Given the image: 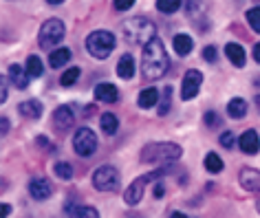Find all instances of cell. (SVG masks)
I'll return each mask as SVG.
<instances>
[{"mask_svg": "<svg viewBox=\"0 0 260 218\" xmlns=\"http://www.w3.org/2000/svg\"><path fill=\"white\" fill-rule=\"evenodd\" d=\"M9 214H11V207H9L7 203H3V214H0V218H7Z\"/></svg>", "mask_w": 260, "mask_h": 218, "instance_id": "cell-41", "label": "cell"}, {"mask_svg": "<svg viewBox=\"0 0 260 218\" xmlns=\"http://www.w3.org/2000/svg\"><path fill=\"white\" fill-rule=\"evenodd\" d=\"M95 99L97 101H104V104H115L117 99H119V91H117L115 84H108V82H102V84L95 86Z\"/></svg>", "mask_w": 260, "mask_h": 218, "instance_id": "cell-15", "label": "cell"}, {"mask_svg": "<svg viewBox=\"0 0 260 218\" xmlns=\"http://www.w3.org/2000/svg\"><path fill=\"white\" fill-rule=\"evenodd\" d=\"M256 3H260V0H256Z\"/></svg>", "mask_w": 260, "mask_h": 218, "instance_id": "cell-48", "label": "cell"}, {"mask_svg": "<svg viewBox=\"0 0 260 218\" xmlns=\"http://www.w3.org/2000/svg\"><path fill=\"white\" fill-rule=\"evenodd\" d=\"M183 150L181 146L172 143V141H154V143H146L139 152V161L141 163H152V165H159V163H174L179 161Z\"/></svg>", "mask_w": 260, "mask_h": 218, "instance_id": "cell-2", "label": "cell"}, {"mask_svg": "<svg viewBox=\"0 0 260 218\" xmlns=\"http://www.w3.org/2000/svg\"><path fill=\"white\" fill-rule=\"evenodd\" d=\"M225 55H227V60H230L236 68H243V66H245V62H247L245 49L240 47L238 42H230V44H225Z\"/></svg>", "mask_w": 260, "mask_h": 218, "instance_id": "cell-18", "label": "cell"}, {"mask_svg": "<svg viewBox=\"0 0 260 218\" xmlns=\"http://www.w3.org/2000/svg\"><path fill=\"white\" fill-rule=\"evenodd\" d=\"M53 172L57 178H62V181H71L73 178V165L67 163V161H57L53 165Z\"/></svg>", "mask_w": 260, "mask_h": 218, "instance_id": "cell-29", "label": "cell"}, {"mask_svg": "<svg viewBox=\"0 0 260 218\" xmlns=\"http://www.w3.org/2000/svg\"><path fill=\"white\" fill-rule=\"evenodd\" d=\"M36 141H38V146H44V148H47V146H49V139L44 137V134H40V137H38Z\"/></svg>", "mask_w": 260, "mask_h": 218, "instance_id": "cell-42", "label": "cell"}, {"mask_svg": "<svg viewBox=\"0 0 260 218\" xmlns=\"http://www.w3.org/2000/svg\"><path fill=\"white\" fill-rule=\"evenodd\" d=\"M253 60L260 64V42H258V44H253Z\"/></svg>", "mask_w": 260, "mask_h": 218, "instance_id": "cell-40", "label": "cell"}, {"mask_svg": "<svg viewBox=\"0 0 260 218\" xmlns=\"http://www.w3.org/2000/svg\"><path fill=\"white\" fill-rule=\"evenodd\" d=\"M172 47H174V51H177L181 57H185V55L192 53L194 40L190 35H185V33H177V35H174V40H172Z\"/></svg>", "mask_w": 260, "mask_h": 218, "instance_id": "cell-21", "label": "cell"}, {"mask_svg": "<svg viewBox=\"0 0 260 218\" xmlns=\"http://www.w3.org/2000/svg\"><path fill=\"white\" fill-rule=\"evenodd\" d=\"M24 68H27L29 78H40L44 73V66H42V60L38 55H29L27 57V64H24Z\"/></svg>", "mask_w": 260, "mask_h": 218, "instance_id": "cell-27", "label": "cell"}, {"mask_svg": "<svg viewBox=\"0 0 260 218\" xmlns=\"http://www.w3.org/2000/svg\"><path fill=\"white\" fill-rule=\"evenodd\" d=\"M139 108H152V106H159V91L157 88H144L139 93V99H137Z\"/></svg>", "mask_w": 260, "mask_h": 218, "instance_id": "cell-23", "label": "cell"}, {"mask_svg": "<svg viewBox=\"0 0 260 218\" xmlns=\"http://www.w3.org/2000/svg\"><path fill=\"white\" fill-rule=\"evenodd\" d=\"M238 181L247 192H251V194H258L260 192V172L258 170L243 168L240 170V174H238Z\"/></svg>", "mask_w": 260, "mask_h": 218, "instance_id": "cell-14", "label": "cell"}, {"mask_svg": "<svg viewBox=\"0 0 260 218\" xmlns=\"http://www.w3.org/2000/svg\"><path fill=\"white\" fill-rule=\"evenodd\" d=\"M170 218H187V216H185V211H172Z\"/></svg>", "mask_w": 260, "mask_h": 218, "instance_id": "cell-43", "label": "cell"}, {"mask_svg": "<svg viewBox=\"0 0 260 218\" xmlns=\"http://www.w3.org/2000/svg\"><path fill=\"white\" fill-rule=\"evenodd\" d=\"M100 126L106 134H115L117 130H119V119L115 117V113H104L100 117Z\"/></svg>", "mask_w": 260, "mask_h": 218, "instance_id": "cell-25", "label": "cell"}, {"mask_svg": "<svg viewBox=\"0 0 260 218\" xmlns=\"http://www.w3.org/2000/svg\"><path fill=\"white\" fill-rule=\"evenodd\" d=\"M0 82H3V91H0V101L5 104V101H7V75H3V80H0Z\"/></svg>", "mask_w": 260, "mask_h": 218, "instance_id": "cell-38", "label": "cell"}, {"mask_svg": "<svg viewBox=\"0 0 260 218\" xmlns=\"http://www.w3.org/2000/svg\"><path fill=\"white\" fill-rule=\"evenodd\" d=\"M170 108H172V86H166L164 88V97H161V101H159L157 113L161 115V117H166V115L170 113Z\"/></svg>", "mask_w": 260, "mask_h": 218, "instance_id": "cell-30", "label": "cell"}, {"mask_svg": "<svg viewBox=\"0 0 260 218\" xmlns=\"http://www.w3.org/2000/svg\"><path fill=\"white\" fill-rule=\"evenodd\" d=\"M245 18H247V22H249V27L256 31V33H260V7H251L245 14Z\"/></svg>", "mask_w": 260, "mask_h": 218, "instance_id": "cell-32", "label": "cell"}, {"mask_svg": "<svg viewBox=\"0 0 260 218\" xmlns=\"http://www.w3.org/2000/svg\"><path fill=\"white\" fill-rule=\"evenodd\" d=\"M203 163H205V170L210 172V174H218V172H223V168H225L223 159H220L216 152H207Z\"/></svg>", "mask_w": 260, "mask_h": 218, "instance_id": "cell-26", "label": "cell"}, {"mask_svg": "<svg viewBox=\"0 0 260 218\" xmlns=\"http://www.w3.org/2000/svg\"><path fill=\"white\" fill-rule=\"evenodd\" d=\"M238 148L245 152V155H258L260 152V137L256 130H245L238 137Z\"/></svg>", "mask_w": 260, "mask_h": 218, "instance_id": "cell-13", "label": "cell"}, {"mask_svg": "<svg viewBox=\"0 0 260 218\" xmlns=\"http://www.w3.org/2000/svg\"><path fill=\"white\" fill-rule=\"evenodd\" d=\"M201 55H203V60L210 62V64H214V62L218 60V51H216V47H212V44H210V47H205Z\"/></svg>", "mask_w": 260, "mask_h": 218, "instance_id": "cell-34", "label": "cell"}, {"mask_svg": "<svg viewBox=\"0 0 260 218\" xmlns=\"http://www.w3.org/2000/svg\"><path fill=\"white\" fill-rule=\"evenodd\" d=\"M164 194H166L164 183H157V185H154V190H152V196L154 198H164Z\"/></svg>", "mask_w": 260, "mask_h": 218, "instance_id": "cell-37", "label": "cell"}, {"mask_svg": "<svg viewBox=\"0 0 260 218\" xmlns=\"http://www.w3.org/2000/svg\"><path fill=\"white\" fill-rule=\"evenodd\" d=\"M18 111H20V115L27 119H40L42 113H44V106H42V101H38V99H27L18 106Z\"/></svg>", "mask_w": 260, "mask_h": 218, "instance_id": "cell-19", "label": "cell"}, {"mask_svg": "<svg viewBox=\"0 0 260 218\" xmlns=\"http://www.w3.org/2000/svg\"><path fill=\"white\" fill-rule=\"evenodd\" d=\"M121 185V176L113 165H102L93 172V188L100 192H117Z\"/></svg>", "mask_w": 260, "mask_h": 218, "instance_id": "cell-8", "label": "cell"}, {"mask_svg": "<svg viewBox=\"0 0 260 218\" xmlns=\"http://www.w3.org/2000/svg\"><path fill=\"white\" fill-rule=\"evenodd\" d=\"M203 124H205L207 128H216L218 124H223V119H220V115H218L216 111H207V113L203 115Z\"/></svg>", "mask_w": 260, "mask_h": 218, "instance_id": "cell-33", "label": "cell"}, {"mask_svg": "<svg viewBox=\"0 0 260 218\" xmlns=\"http://www.w3.org/2000/svg\"><path fill=\"white\" fill-rule=\"evenodd\" d=\"M183 5V0H157V9L161 14H177Z\"/></svg>", "mask_w": 260, "mask_h": 218, "instance_id": "cell-31", "label": "cell"}, {"mask_svg": "<svg viewBox=\"0 0 260 218\" xmlns=\"http://www.w3.org/2000/svg\"><path fill=\"white\" fill-rule=\"evenodd\" d=\"M201 84H203V73L197 68H190L185 70L183 80H181V99L187 101V99H194L201 91Z\"/></svg>", "mask_w": 260, "mask_h": 218, "instance_id": "cell-9", "label": "cell"}, {"mask_svg": "<svg viewBox=\"0 0 260 218\" xmlns=\"http://www.w3.org/2000/svg\"><path fill=\"white\" fill-rule=\"evenodd\" d=\"M53 124L57 130H69V128H73L75 124V113L71 106H57L53 111Z\"/></svg>", "mask_w": 260, "mask_h": 218, "instance_id": "cell-12", "label": "cell"}, {"mask_svg": "<svg viewBox=\"0 0 260 218\" xmlns=\"http://www.w3.org/2000/svg\"><path fill=\"white\" fill-rule=\"evenodd\" d=\"M115 35L110 31H104V29H97L93 31L88 38H86V51L97 60H106V57L113 53L115 49Z\"/></svg>", "mask_w": 260, "mask_h": 218, "instance_id": "cell-5", "label": "cell"}, {"mask_svg": "<svg viewBox=\"0 0 260 218\" xmlns=\"http://www.w3.org/2000/svg\"><path fill=\"white\" fill-rule=\"evenodd\" d=\"M71 55H73V53H71V49H67V47L51 51V53H49V66L51 68H62L64 64L71 60Z\"/></svg>", "mask_w": 260, "mask_h": 218, "instance_id": "cell-22", "label": "cell"}, {"mask_svg": "<svg viewBox=\"0 0 260 218\" xmlns=\"http://www.w3.org/2000/svg\"><path fill=\"white\" fill-rule=\"evenodd\" d=\"M126 218H144V216H141V214H137V211H128V214H126Z\"/></svg>", "mask_w": 260, "mask_h": 218, "instance_id": "cell-44", "label": "cell"}, {"mask_svg": "<svg viewBox=\"0 0 260 218\" xmlns=\"http://www.w3.org/2000/svg\"><path fill=\"white\" fill-rule=\"evenodd\" d=\"M121 35L128 44L146 47L152 38H157V27L148 18H130V20L121 22Z\"/></svg>", "mask_w": 260, "mask_h": 218, "instance_id": "cell-3", "label": "cell"}, {"mask_svg": "<svg viewBox=\"0 0 260 218\" xmlns=\"http://www.w3.org/2000/svg\"><path fill=\"white\" fill-rule=\"evenodd\" d=\"M47 3H49V5H62L64 0H47Z\"/></svg>", "mask_w": 260, "mask_h": 218, "instance_id": "cell-46", "label": "cell"}, {"mask_svg": "<svg viewBox=\"0 0 260 218\" xmlns=\"http://www.w3.org/2000/svg\"><path fill=\"white\" fill-rule=\"evenodd\" d=\"M234 141H236V137H234V132L225 130L223 134H220V146H223V148H234Z\"/></svg>", "mask_w": 260, "mask_h": 218, "instance_id": "cell-35", "label": "cell"}, {"mask_svg": "<svg viewBox=\"0 0 260 218\" xmlns=\"http://www.w3.org/2000/svg\"><path fill=\"white\" fill-rule=\"evenodd\" d=\"M253 196H256V207H258V211H260V192H258V194H253Z\"/></svg>", "mask_w": 260, "mask_h": 218, "instance_id": "cell-45", "label": "cell"}, {"mask_svg": "<svg viewBox=\"0 0 260 218\" xmlns=\"http://www.w3.org/2000/svg\"><path fill=\"white\" fill-rule=\"evenodd\" d=\"M29 194L34 201H49L51 194H53V185L44 176H34L29 181Z\"/></svg>", "mask_w": 260, "mask_h": 218, "instance_id": "cell-10", "label": "cell"}, {"mask_svg": "<svg viewBox=\"0 0 260 218\" xmlns=\"http://www.w3.org/2000/svg\"><path fill=\"white\" fill-rule=\"evenodd\" d=\"M80 75H82V68L80 66H71V68H67L62 73V78H60V84L62 86H73L77 80H80Z\"/></svg>", "mask_w": 260, "mask_h": 218, "instance_id": "cell-28", "label": "cell"}, {"mask_svg": "<svg viewBox=\"0 0 260 218\" xmlns=\"http://www.w3.org/2000/svg\"><path fill=\"white\" fill-rule=\"evenodd\" d=\"M170 68V60H168L166 47L159 38H152L144 47V55H141V73L146 80H161Z\"/></svg>", "mask_w": 260, "mask_h": 218, "instance_id": "cell-1", "label": "cell"}, {"mask_svg": "<svg viewBox=\"0 0 260 218\" xmlns=\"http://www.w3.org/2000/svg\"><path fill=\"white\" fill-rule=\"evenodd\" d=\"M135 3H137V0H113L115 11H128V9H133Z\"/></svg>", "mask_w": 260, "mask_h": 218, "instance_id": "cell-36", "label": "cell"}, {"mask_svg": "<svg viewBox=\"0 0 260 218\" xmlns=\"http://www.w3.org/2000/svg\"><path fill=\"white\" fill-rule=\"evenodd\" d=\"M97 146H100V141H97V134L90 130V128L82 126L80 130H75V134H73V150H75V155L88 159V157H93L97 152Z\"/></svg>", "mask_w": 260, "mask_h": 218, "instance_id": "cell-6", "label": "cell"}, {"mask_svg": "<svg viewBox=\"0 0 260 218\" xmlns=\"http://www.w3.org/2000/svg\"><path fill=\"white\" fill-rule=\"evenodd\" d=\"M168 174V168H161V170H154V172H148V174H141L139 178H135L133 183L126 188L123 192V203L130 205V207H135V205L141 203V198H144V192H146V185L152 183V181H159L161 176Z\"/></svg>", "mask_w": 260, "mask_h": 218, "instance_id": "cell-4", "label": "cell"}, {"mask_svg": "<svg viewBox=\"0 0 260 218\" xmlns=\"http://www.w3.org/2000/svg\"><path fill=\"white\" fill-rule=\"evenodd\" d=\"M64 33H67V27H64L62 20H57V18H51L40 27V35H38V42H40L42 49H51L55 47V44L62 42Z\"/></svg>", "mask_w": 260, "mask_h": 218, "instance_id": "cell-7", "label": "cell"}, {"mask_svg": "<svg viewBox=\"0 0 260 218\" xmlns=\"http://www.w3.org/2000/svg\"><path fill=\"white\" fill-rule=\"evenodd\" d=\"M9 80H11V84H14L18 91H24V88L29 86V73H27V68L20 66V64H9Z\"/></svg>", "mask_w": 260, "mask_h": 218, "instance_id": "cell-17", "label": "cell"}, {"mask_svg": "<svg viewBox=\"0 0 260 218\" xmlns=\"http://www.w3.org/2000/svg\"><path fill=\"white\" fill-rule=\"evenodd\" d=\"M253 101H256V106L260 108V95H256V99H253Z\"/></svg>", "mask_w": 260, "mask_h": 218, "instance_id": "cell-47", "label": "cell"}, {"mask_svg": "<svg viewBox=\"0 0 260 218\" xmlns=\"http://www.w3.org/2000/svg\"><path fill=\"white\" fill-rule=\"evenodd\" d=\"M64 214L69 218H100V211L90 205H82V203H75V198L64 205Z\"/></svg>", "mask_w": 260, "mask_h": 218, "instance_id": "cell-11", "label": "cell"}, {"mask_svg": "<svg viewBox=\"0 0 260 218\" xmlns=\"http://www.w3.org/2000/svg\"><path fill=\"white\" fill-rule=\"evenodd\" d=\"M227 115H230L232 119H243L247 115V101L243 97L230 99V104H227Z\"/></svg>", "mask_w": 260, "mask_h": 218, "instance_id": "cell-24", "label": "cell"}, {"mask_svg": "<svg viewBox=\"0 0 260 218\" xmlns=\"http://www.w3.org/2000/svg\"><path fill=\"white\" fill-rule=\"evenodd\" d=\"M207 9H210V0H185V11L192 22H199L201 18H205Z\"/></svg>", "mask_w": 260, "mask_h": 218, "instance_id": "cell-16", "label": "cell"}, {"mask_svg": "<svg viewBox=\"0 0 260 218\" xmlns=\"http://www.w3.org/2000/svg\"><path fill=\"white\" fill-rule=\"evenodd\" d=\"M0 124H3V137H5V134L9 132V128H11V121L7 117H3V119H0Z\"/></svg>", "mask_w": 260, "mask_h": 218, "instance_id": "cell-39", "label": "cell"}, {"mask_svg": "<svg viewBox=\"0 0 260 218\" xmlns=\"http://www.w3.org/2000/svg\"><path fill=\"white\" fill-rule=\"evenodd\" d=\"M117 75L121 80H133L135 78V57L130 53H123L119 57V64H117Z\"/></svg>", "mask_w": 260, "mask_h": 218, "instance_id": "cell-20", "label": "cell"}]
</instances>
